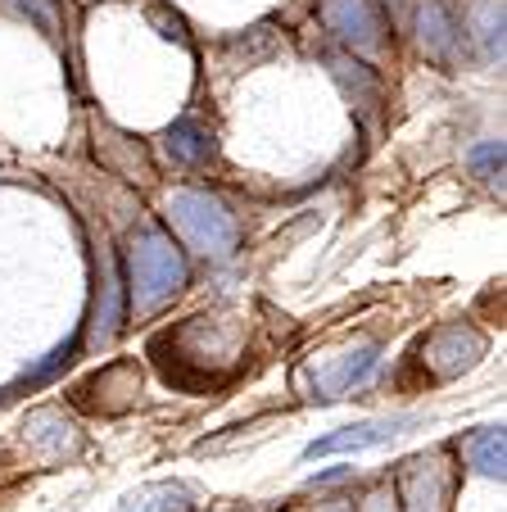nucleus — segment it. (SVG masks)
Here are the masks:
<instances>
[{
  "mask_svg": "<svg viewBox=\"0 0 507 512\" xmlns=\"http://www.w3.org/2000/svg\"><path fill=\"white\" fill-rule=\"evenodd\" d=\"M471 173L485 177V182H494V177H503V141H480L476 150L467 155Z\"/></svg>",
  "mask_w": 507,
  "mask_h": 512,
  "instance_id": "nucleus-14",
  "label": "nucleus"
},
{
  "mask_svg": "<svg viewBox=\"0 0 507 512\" xmlns=\"http://www.w3.org/2000/svg\"><path fill=\"white\" fill-rule=\"evenodd\" d=\"M363 512H399V494H394V490H376V494H367Z\"/></svg>",
  "mask_w": 507,
  "mask_h": 512,
  "instance_id": "nucleus-16",
  "label": "nucleus"
},
{
  "mask_svg": "<svg viewBox=\"0 0 507 512\" xmlns=\"http://www.w3.org/2000/svg\"><path fill=\"white\" fill-rule=\"evenodd\" d=\"M168 218L186 236L191 250H200L204 259H231L240 245V227L231 218V209L209 191H177L168 200Z\"/></svg>",
  "mask_w": 507,
  "mask_h": 512,
  "instance_id": "nucleus-2",
  "label": "nucleus"
},
{
  "mask_svg": "<svg viewBox=\"0 0 507 512\" xmlns=\"http://www.w3.org/2000/svg\"><path fill=\"white\" fill-rule=\"evenodd\" d=\"M163 150H168L173 164H204V159L213 155V141L195 118H177V123L163 132Z\"/></svg>",
  "mask_w": 507,
  "mask_h": 512,
  "instance_id": "nucleus-9",
  "label": "nucleus"
},
{
  "mask_svg": "<svg viewBox=\"0 0 507 512\" xmlns=\"http://www.w3.org/2000/svg\"><path fill=\"white\" fill-rule=\"evenodd\" d=\"M417 37L435 59H458L467 32H462L458 14H453L444 0H426V5L417 10Z\"/></svg>",
  "mask_w": 507,
  "mask_h": 512,
  "instance_id": "nucleus-6",
  "label": "nucleus"
},
{
  "mask_svg": "<svg viewBox=\"0 0 507 512\" xmlns=\"http://www.w3.org/2000/svg\"><path fill=\"white\" fill-rule=\"evenodd\" d=\"M480 354H485V340H480L471 327H462V322L435 331L431 345H426V363L435 368V377H458V372H467Z\"/></svg>",
  "mask_w": 507,
  "mask_h": 512,
  "instance_id": "nucleus-5",
  "label": "nucleus"
},
{
  "mask_svg": "<svg viewBox=\"0 0 507 512\" xmlns=\"http://www.w3.org/2000/svg\"><path fill=\"white\" fill-rule=\"evenodd\" d=\"M467 37L480 41V55L503 64V0H476L467 19Z\"/></svg>",
  "mask_w": 507,
  "mask_h": 512,
  "instance_id": "nucleus-10",
  "label": "nucleus"
},
{
  "mask_svg": "<svg viewBox=\"0 0 507 512\" xmlns=\"http://www.w3.org/2000/svg\"><path fill=\"white\" fill-rule=\"evenodd\" d=\"M458 449H462L471 472L489 476V481H503V426H480V431L467 435Z\"/></svg>",
  "mask_w": 507,
  "mask_h": 512,
  "instance_id": "nucleus-8",
  "label": "nucleus"
},
{
  "mask_svg": "<svg viewBox=\"0 0 507 512\" xmlns=\"http://www.w3.org/2000/svg\"><path fill=\"white\" fill-rule=\"evenodd\" d=\"M421 426L417 413H394V417H372V422H358V426H345L335 435H322L313 445L304 449V458H326V454H358V449H372V445H390L394 435L412 431Z\"/></svg>",
  "mask_w": 507,
  "mask_h": 512,
  "instance_id": "nucleus-3",
  "label": "nucleus"
},
{
  "mask_svg": "<svg viewBox=\"0 0 507 512\" xmlns=\"http://www.w3.org/2000/svg\"><path fill=\"white\" fill-rule=\"evenodd\" d=\"M191 281V263L177 250V241L159 227L141 232L132 241V254H127V290H132V309L150 313L159 304H168L177 290Z\"/></svg>",
  "mask_w": 507,
  "mask_h": 512,
  "instance_id": "nucleus-1",
  "label": "nucleus"
},
{
  "mask_svg": "<svg viewBox=\"0 0 507 512\" xmlns=\"http://www.w3.org/2000/svg\"><path fill=\"white\" fill-rule=\"evenodd\" d=\"M326 512H349V508H326Z\"/></svg>",
  "mask_w": 507,
  "mask_h": 512,
  "instance_id": "nucleus-17",
  "label": "nucleus"
},
{
  "mask_svg": "<svg viewBox=\"0 0 507 512\" xmlns=\"http://www.w3.org/2000/svg\"><path fill=\"white\" fill-rule=\"evenodd\" d=\"M322 19L335 37L354 50L381 46V14L372 0H322Z\"/></svg>",
  "mask_w": 507,
  "mask_h": 512,
  "instance_id": "nucleus-4",
  "label": "nucleus"
},
{
  "mask_svg": "<svg viewBox=\"0 0 507 512\" xmlns=\"http://www.w3.org/2000/svg\"><path fill=\"white\" fill-rule=\"evenodd\" d=\"M376 354H381L376 345H363V349L340 354V363H335V368H326L322 377H317V386H313L317 399H340V395H349L354 386H363V381L376 372Z\"/></svg>",
  "mask_w": 507,
  "mask_h": 512,
  "instance_id": "nucleus-7",
  "label": "nucleus"
},
{
  "mask_svg": "<svg viewBox=\"0 0 507 512\" xmlns=\"http://www.w3.org/2000/svg\"><path fill=\"white\" fill-rule=\"evenodd\" d=\"M23 431H28V440H32V445H64V440H68V431H73V426H68L59 413H32Z\"/></svg>",
  "mask_w": 507,
  "mask_h": 512,
  "instance_id": "nucleus-13",
  "label": "nucleus"
},
{
  "mask_svg": "<svg viewBox=\"0 0 507 512\" xmlns=\"http://www.w3.org/2000/svg\"><path fill=\"white\" fill-rule=\"evenodd\" d=\"M19 5H23V10H28L46 32H55V28H59V19H55V0H19Z\"/></svg>",
  "mask_w": 507,
  "mask_h": 512,
  "instance_id": "nucleus-15",
  "label": "nucleus"
},
{
  "mask_svg": "<svg viewBox=\"0 0 507 512\" xmlns=\"http://www.w3.org/2000/svg\"><path fill=\"white\" fill-rule=\"evenodd\" d=\"M186 508H191L186 485L159 481V485H141V490H132L118 512H186Z\"/></svg>",
  "mask_w": 507,
  "mask_h": 512,
  "instance_id": "nucleus-11",
  "label": "nucleus"
},
{
  "mask_svg": "<svg viewBox=\"0 0 507 512\" xmlns=\"http://www.w3.org/2000/svg\"><path fill=\"white\" fill-rule=\"evenodd\" d=\"M118 322H123V281H118V272H114V268H105V277H100L96 322H91V340H96V345L114 340Z\"/></svg>",
  "mask_w": 507,
  "mask_h": 512,
  "instance_id": "nucleus-12",
  "label": "nucleus"
}]
</instances>
